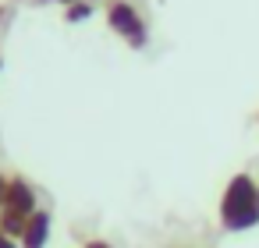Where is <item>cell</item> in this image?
<instances>
[{
	"label": "cell",
	"instance_id": "cell-6",
	"mask_svg": "<svg viewBox=\"0 0 259 248\" xmlns=\"http://www.w3.org/2000/svg\"><path fill=\"white\" fill-rule=\"evenodd\" d=\"M89 18H93V4H89V0H78V4L64 8V22L68 25H78V22H89Z\"/></svg>",
	"mask_w": 259,
	"mask_h": 248
},
{
	"label": "cell",
	"instance_id": "cell-12",
	"mask_svg": "<svg viewBox=\"0 0 259 248\" xmlns=\"http://www.w3.org/2000/svg\"><path fill=\"white\" fill-rule=\"evenodd\" d=\"M0 68H4V61H0Z\"/></svg>",
	"mask_w": 259,
	"mask_h": 248
},
{
	"label": "cell",
	"instance_id": "cell-5",
	"mask_svg": "<svg viewBox=\"0 0 259 248\" xmlns=\"http://www.w3.org/2000/svg\"><path fill=\"white\" fill-rule=\"evenodd\" d=\"M25 223H29V216H25V213H15V209H0V234H4V237H11V241H22V234H25Z\"/></svg>",
	"mask_w": 259,
	"mask_h": 248
},
{
	"label": "cell",
	"instance_id": "cell-9",
	"mask_svg": "<svg viewBox=\"0 0 259 248\" xmlns=\"http://www.w3.org/2000/svg\"><path fill=\"white\" fill-rule=\"evenodd\" d=\"M36 4H61V8H71V4H78V0H36Z\"/></svg>",
	"mask_w": 259,
	"mask_h": 248
},
{
	"label": "cell",
	"instance_id": "cell-7",
	"mask_svg": "<svg viewBox=\"0 0 259 248\" xmlns=\"http://www.w3.org/2000/svg\"><path fill=\"white\" fill-rule=\"evenodd\" d=\"M8 181H11V174L0 170V209H4V199H8Z\"/></svg>",
	"mask_w": 259,
	"mask_h": 248
},
{
	"label": "cell",
	"instance_id": "cell-8",
	"mask_svg": "<svg viewBox=\"0 0 259 248\" xmlns=\"http://www.w3.org/2000/svg\"><path fill=\"white\" fill-rule=\"evenodd\" d=\"M82 248H114V244H110V241H103V237H93V241H85Z\"/></svg>",
	"mask_w": 259,
	"mask_h": 248
},
{
	"label": "cell",
	"instance_id": "cell-13",
	"mask_svg": "<svg viewBox=\"0 0 259 248\" xmlns=\"http://www.w3.org/2000/svg\"><path fill=\"white\" fill-rule=\"evenodd\" d=\"M89 4H96V0H89Z\"/></svg>",
	"mask_w": 259,
	"mask_h": 248
},
{
	"label": "cell",
	"instance_id": "cell-3",
	"mask_svg": "<svg viewBox=\"0 0 259 248\" xmlns=\"http://www.w3.org/2000/svg\"><path fill=\"white\" fill-rule=\"evenodd\" d=\"M4 209L25 213V216H32V213L39 209V202H36V188H32V181H29L25 174H11V181H8V199H4Z\"/></svg>",
	"mask_w": 259,
	"mask_h": 248
},
{
	"label": "cell",
	"instance_id": "cell-2",
	"mask_svg": "<svg viewBox=\"0 0 259 248\" xmlns=\"http://www.w3.org/2000/svg\"><path fill=\"white\" fill-rule=\"evenodd\" d=\"M107 29L114 36H121L132 50H142L146 39H149L146 22H142V15L132 0H107Z\"/></svg>",
	"mask_w": 259,
	"mask_h": 248
},
{
	"label": "cell",
	"instance_id": "cell-1",
	"mask_svg": "<svg viewBox=\"0 0 259 248\" xmlns=\"http://www.w3.org/2000/svg\"><path fill=\"white\" fill-rule=\"evenodd\" d=\"M255 188L259 181L252 174H234L220 195V227L231 230V234H241V230H252L259 223V202H255Z\"/></svg>",
	"mask_w": 259,
	"mask_h": 248
},
{
	"label": "cell",
	"instance_id": "cell-4",
	"mask_svg": "<svg viewBox=\"0 0 259 248\" xmlns=\"http://www.w3.org/2000/svg\"><path fill=\"white\" fill-rule=\"evenodd\" d=\"M50 227H54V216H50V209H36L32 216H29V223H25V234H22V248H47V241H50Z\"/></svg>",
	"mask_w": 259,
	"mask_h": 248
},
{
	"label": "cell",
	"instance_id": "cell-11",
	"mask_svg": "<svg viewBox=\"0 0 259 248\" xmlns=\"http://www.w3.org/2000/svg\"><path fill=\"white\" fill-rule=\"evenodd\" d=\"M255 202H259V188H255Z\"/></svg>",
	"mask_w": 259,
	"mask_h": 248
},
{
	"label": "cell",
	"instance_id": "cell-10",
	"mask_svg": "<svg viewBox=\"0 0 259 248\" xmlns=\"http://www.w3.org/2000/svg\"><path fill=\"white\" fill-rule=\"evenodd\" d=\"M0 248H22L18 241H11V237H4V234H0Z\"/></svg>",
	"mask_w": 259,
	"mask_h": 248
}]
</instances>
